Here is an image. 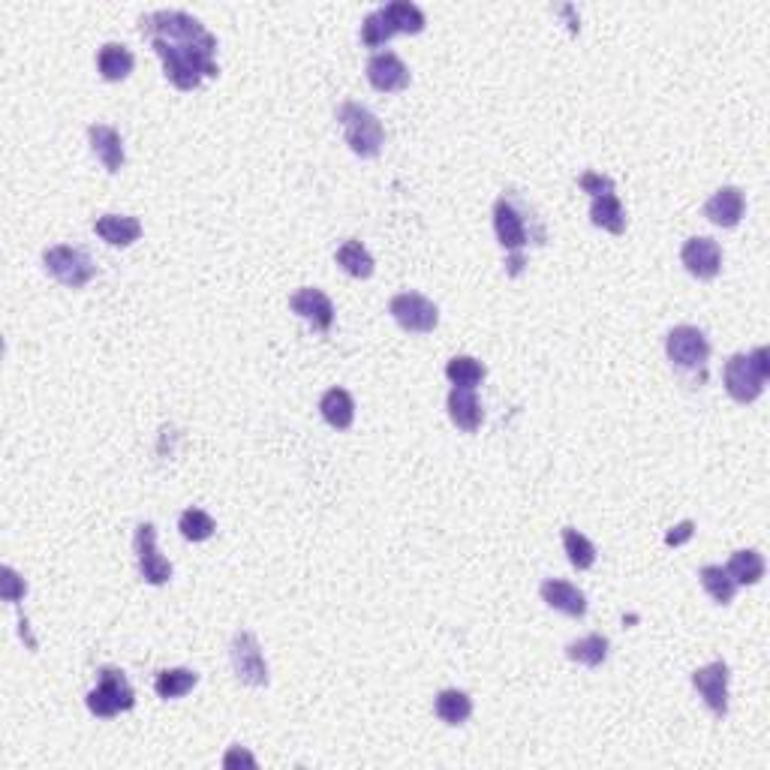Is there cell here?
<instances>
[{
  "instance_id": "cell-25",
  "label": "cell",
  "mask_w": 770,
  "mask_h": 770,
  "mask_svg": "<svg viewBox=\"0 0 770 770\" xmlns=\"http://www.w3.org/2000/svg\"><path fill=\"white\" fill-rule=\"evenodd\" d=\"M334 259H337V265L349 274V277H355V280H367L370 274H373V256L367 253V247L361 244V241H343L340 247H337V253H334Z\"/></svg>"
},
{
  "instance_id": "cell-21",
  "label": "cell",
  "mask_w": 770,
  "mask_h": 770,
  "mask_svg": "<svg viewBox=\"0 0 770 770\" xmlns=\"http://www.w3.org/2000/svg\"><path fill=\"white\" fill-rule=\"evenodd\" d=\"M97 67H100V76H103L106 82H124V79L133 73L136 58H133V52H130L127 46H121V43H106V46L100 49V55H97Z\"/></svg>"
},
{
  "instance_id": "cell-19",
  "label": "cell",
  "mask_w": 770,
  "mask_h": 770,
  "mask_svg": "<svg viewBox=\"0 0 770 770\" xmlns=\"http://www.w3.org/2000/svg\"><path fill=\"white\" fill-rule=\"evenodd\" d=\"M94 232L112 247H130L142 235V223L127 214H103L94 220Z\"/></svg>"
},
{
  "instance_id": "cell-26",
  "label": "cell",
  "mask_w": 770,
  "mask_h": 770,
  "mask_svg": "<svg viewBox=\"0 0 770 770\" xmlns=\"http://www.w3.org/2000/svg\"><path fill=\"white\" fill-rule=\"evenodd\" d=\"M434 710L446 725H461L473 716V698L461 689H443L434 701Z\"/></svg>"
},
{
  "instance_id": "cell-17",
  "label": "cell",
  "mask_w": 770,
  "mask_h": 770,
  "mask_svg": "<svg viewBox=\"0 0 770 770\" xmlns=\"http://www.w3.org/2000/svg\"><path fill=\"white\" fill-rule=\"evenodd\" d=\"M88 139H91V151L97 154V160L106 166V172H121L124 169V142H121V133L109 124H94L88 130Z\"/></svg>"
},
{
  "instance_id": "cell-18",
  "label": "cell",
  "mask_w": 770,
  "mask_h": 770,
  "mask_svg": "<svg viewBox=\"0 0 770 770\" xmlns=\"http://www.w3.org/2000/svg\"><path fill=\"white\" fill-rule=\"evenodd\" d=\"M449 419L455 422V428H461L467 434L482 428L485 413H482V404L476 398V389H461V385H455V389L449 392Z\"/></svg>"
},
{
  "instance_id": "cell-3",
  "label": "cell",
  "mask_w": 770,
  "mask_h": 770,
  "mask_svg": "<svg viewBox=\"0 0 770 770\" xmlns=\"http://www.w3.org/2000/svg\"><path fill=\"white\" fill-rule=\"evenodd\" d=\"M337 121L343 127V136H346V145L352 148V154H358L361 160L379 157V151L385 145V130L370 109H364L361 103H343L337 109Z\"/></svg>"
},
{
  "instance_id": "cell-12",
  "label": "cell",
  "mask_w": 770,
  "mask_h": 770,
  "mask_svg": "<svg viewBox=\"0 0 770 770\" xmlns=\"http://www.w3.org/2000/svg\"><path fill=\"white\" fill-rule=\"evenodd\" d=\"M680 262L686 265V271L698 280H713L722 268V247L707 238V235H695L683 244L680 250Z\"/></svg>"
},
{
  "instance_id": "cell-20",
  "label": "cell",
  "mask_w": 770,
  "mask_h": 770,
  "mask_svg": "<svg viewBox=\"0 0 770 770\" xmlns=\"http://www.w3.org/2000/svg\"><path fill=\"white\" fill-rule=\"evenodd\" d=\"M319 413H322V419L334 428V431H346V428H352V422H355V401H352V395L346 392V389H328L325 395H322V401H319Z\"/></svg>"
},
{
  "instance_id": "cell-5",
  "label": "cell",
  "mask_w": 770,
  "mask_h": 770,
  "mask_svg": "<svg viewBox=\"0 0 770 770\" xmlns=\"http://www.w3.org/2000/svg\"><path fill=\"white\" fill-rule=\"evenodd\" d=\"M494 232H497V241L509 250V274L518 277L521 274V265H524V256L521 250L530 244V229H527V220L524 214L518 211V205L506 196L497 199L494 205Z\"/></svg>"
},
{
  "instance_id": "cell-7",
  "label": "cell",
  "mask_w": 770,
  "mask_h": 770,
  "mask_svg": "<svg viewBox=\"0 0 770 770\" xmlns=\"http://www.w3.org/2000/svg\"><path fill=\"white\" fill-rule=\"evenodd\" d=\"M395 322L410 331V334H428L440 325V310L431 298H425L422 292H401L392 298L389 304Z\"/></svg>"
},
{
  "instance_id": "cell-27",
  "label": "cell",
  "mask_w": 770,
  "mask_h": 770,
  "mask_svg": "<svg viewBox=\"0 0 770 770\" xmlns=\"http://www.w3.org/2000/svg\"><path fill=\"white\" fill-rule=\"evenodd\" d=\"M196 683H199V674H196V671H190V668H166V671L157 674L154 692H157L163 701H169V698L187 695Z\"/></svg>"
},
{
  "instance_id": "cell-13",
  "label": "cell",
  "mask_w": 770,
  "mask_h": 770,
  "mask_svg": "<svg viewBox=\"0 0 770 770\" xmlns=\"http://www.w3.org/2000/svg\"><path fill=\"white\" fill-rule=\"evenodd\" d=\"M367 82L382 94H395L410 85V70L395 52H376L367 61Z\"/></svg>"
},
{
  "instance_id": "cell-14",
  "label": "cell",
  "mask_w": 770,
  "mask_h": 770,
  "mask_svg": "<svg viewBox=\"0 0 770 770\" xmlns=\"http://www.w3.org/2000/svg\"><path fill=\"white\" fill-rule=\"evenodd\" d=\"M292 313H298L301 319H307L316 331H328L334 325V304L322 289L304 286L289 298Z\"/></svg>"
},
{
  "instance_id": "cell-29",
  "label": "cell",
  "mask_w": 770,
  "mask_h": 770,
  "mask_svg": "<svg viewBox=\"0 0 770 770\" xmlns=\"http://www.w3.org/2000/svg\"><path fill=\"white\" fill-rule=\"evenodd\" d=\"M698 578H701V587L707 590V596H710L716 605H731V599H734V593H737V584L728 578L725 566H704V569L698 572Z\"/></svg>"
},
{
  "instance_id": "cell-15",
  "label": "cell",
  "mask_w": 770,
  "mask_h": 770,
  "mask_svg": "<svg viewBox=\"0 0 770 770\" xmlns=\"http://www.w3.org/2000/svg\"><path fill=\"white\" fill-rule=\"evenodd\" d=\"M743 211H746V199H743V193H740L737 187H719V190L707 199V205H704L707 220H710L713 226H722V229L737 226L740 217H743Z\"/></svg>"
},
{
  "instance_id": "cell-8",
  "label": "cell",
  "mask_w": 770,
  "mask_h": 770,
  "mask_svg": "<svg viewBox=\"0 0 770 770\" xmlns=\"http://www.w3.org/2000/svg\"><path fill=\"white\" fill-rule=\"evenodd\" d=\"M229 656H232V668H235V677L247 686H268V662L262 656V647L256 641L253 632H235L232 638V647H229Z\"/></svg>"
},
{
  "instance_id": "cell-16",
  "label": "cell",
  "mask_w": 770,
  "mask_h": 770,
  "mask_svg": "<svg viewBox=\"0 0 770 770\" xmlns=\"http://www.w3.org/2000/svg\"><path fill=\"white\" fill-rule=\"evenodd\" d=\"M539 593H542L545 605H551L554 611H560L566 617H584L587 614V596L569 581L548 578V581H542Z\"/></svg>"
},
{
  "instance_id": "cell-11",
  "label": "cell",
  "mask_w": 770,
  "mask_h": 770,
  "mask_svg": "<svg viewBox=\"0 0 770 770\" xmlns=\"http://www.w3.org/2000/svg\"><path fill=\"white\" fill-rule=\"evenodd\" d=\"M728 665L722 659L692 671V686L698 689V695L704 698V704L710 707L713 716L725 719L728 713Z\"/></svg>"
},
{
  "instance_id": "cell-32",
  "label": "cell",
  "mask_w": 770,
  "mask_h": 770,
  "mask_svg": "<svg viewBox=\"0 0 770 770\" xmlns=\"http://www.w3.org/2000/svg\"><path fill=\"white\" fill-rule=\"evenodd\" d=\"M485 364L470 358V355H458L446 364V376L452 379V385H461V389H476V385L485 379Z\"/></svg>"
},
{
  "instance_id": "cell-10",
  "label": "cell",
  "mask_w": 770,
  "mask_h": 770,
  "mask_svg": "<svg viewBox=\"0 0 770 770\" xmlns=\"http://www.w3.org/2000/svg\"><path fill=\"white\" fill-rule=\"evenodd\" d=\"M136 560H139V575L160 587L172 578V563L157 551V527L154 524H139L136 527Z\"/></svg>"
},
{
  "instance_id": "cell-1",
  "label": "cell",
  "mask_w": 770,
  "mask_h": 770,
  "mask_svg": "<svg viewBox=\"0 0 770 770\" xmlns=\"http://www.w3.org/2000/svg\"><path fill=\"white\" fill-rule=\"evenodd\" d=\"M142 34L151 37V49L160 55L166 79L178 91H196L205 76H217L214 61L217 40L193 16L181 10H160L142 19Z\"/></svg>"
},
{
  "instance_id": "cell-36",
  "label": "cell",
  "mask_w": 770,
  "mask_h": 770,
  "mask_svg": "<svg viewBox=\"0 0 770 770\" xmlns=\"http://www.w3.org/2000/svg\"><path fill=\"white\" fill-rule=\"evenodd\" d=\"M235 764H247V767H256V758H253L247 749H241V746H232V749L226 752V758H223V767H235Z\"/></svg>"
},
{
  "instance_id": "cell-9",
  "label": "cell",
  "mask_w": 770,
  "mask_h": 770,
  "mask_svg": "<svg viewBox=\"0 0 770 770\" xmlns=\"http://www.w3.org/2000/svg\"><path fill=\"white\" fill-rule=\"evenodd\" d=\"M665 352L668 358L683 367V370H695V367H704L707 355H710V343L704 337L701 328L695 325H677L668 331L665 337Z\"/></svg>"
},
{
  "instance_id": "cell-33",
  "label": "cell",
  "mask_w": 770,
  "mask_h": 770,
  "mask_svg": "<svg viewBox=\"0 0 770 770\" xmlns=\"http://www.w3.org/2000/svg\"><path fill=\"white\" fill-rule=\"evenodd\" d=\"M392 37H395V28H392L389 19H385L382 10H373V13L364 16V22H361V43L367 49H379V46L389 43Z\"/></svg>"
},
{
  "instance_id": "cell-31",
  "label": "cell",
  "mask_w": 770,
  "mask_h": 770,
  "mask_svg": "<svg viewBox=\"0 0 770 770\" xmlns=\"http://www.w3.org/2000/svg\"><path fill=\"white\" fill-rule=\"evenodd\" d=\"M563 548H566V554H569V563H572L578 572H584V569H590V566L596 563V545H593L584 533H578L575 527H566V530H563Z\"/></svg>"
},
{
  "instance_id": "cell-35",
  "label": "cell",
  "mask_w": 770,
  "mask_h": 770,
  "mask_svg": "<svg viewBox=\"0 0 770 770\" xmlns=\"http://www.w3.org/2000/svg\"><path fill=\"white\" fill-rule=\"evenodd\" d=\"M25 593H28L25 578H19V575H16V569L4 566V599H7V602H19Z\"/></svg>"
},
{
  "instance_id": "cell-23",
  "label": "cell",
  "mask_w": 770,
  "mask_h": 770,
  "mask_svg": "<svg viewBox=\"0 0 770 770\" xmlns=\"http://www.w3.org/2000/svg\"><path fill=\"white\" fill-rule=\"evenodd\" d=\"M725 572L737 587H752L764 578V557L752 548L749 551H734L731 560L725 563Z\"/></svg>"
},
{
  "instance_id": "cell-28",
  "label": "cell",
  "mask_w": 770,
  "mask_h": 770,
  "mask_svg": "<svg viewBox=\"0 0 770 770\" xmlns=\"http://www.w3.org/2000/svg\"><path fill=\"white\" fill-rule=\"evenodd\" d=\"M566 656L578 665L599 668L608 659V638L605 635H584V638H578L566 647Z\"/></svg>"
},
{
  "instance_id": "cell-2",
  "label": "cell",
  "mask_w": 770,
  "mask_h": 770,
  "mask_svg": "<svg viewBox=\"0 0 770 770\" xmlns=\"http://www.w3.org/2000/svg\"><path fill=\"white\" fill-rule=\"evenodd\" d=\"M767 376H770V361L764 346L752 349L749 355L737 352L725 361V392L737 404H752L761 398Z\"/></svg>"
},
{
  "instance_id": "cell-22",
  "label": "cell",
  "mask_w": 770,
  "mask_h": 770,
  "mask_svg": "<svg viewBox=\"0 0 770 770\" xmlns=\"http://www.w3.org/2000/svg\"><path fill=\"white\" fill-rule=\"evenodd\" d=\"M590 220H593V226H599V229H605L611 235H623L626 232V208H623V202L614 193H605V196L593 199Z\"/></svg>"
},
{
  "instance_id": "cell-37",
  "label": "cell",
  "mask_w": 770,
  "mask_h": 770,
  "mask_svg": "<svg viewBox=\"0 0 770 770\" xmlns=\"http://www.w3.org/2000/svg\"><path fill=\"white\" fill-rule=\"evenodd\" d=\"M692 533H695V524H692V521H683L680 527H674V533L665 536V542H668V545H683L686 539H692Z\"/></svg>"
},
{
  "instance_id": "cell-24",
  "label": "cell",
  "mask_w": 770,
  "mask_h": 770,
  "mask_svg": "<svg viewBox=\"0 0 770 770\" xmlns=\"http://www.w3.org/2000/svg\"><path fill=\"white\" fill-rule=\"evenodd\" d=\"M379 10L385 13V19L392 22L395 34H422L425 25H428L425 13L416 4H410V0H392V4H385Z\"/></svg>"
},
{
  "instance_id": "cell-6",
  "label": "cell",
  "mask_w": 770,
  "mask_h": 770,
  "mask_svg": "<svg viewBox=\"0 0 770 770\" xmlns=\"http://www.w3.org/2000/svg\"><path fill=\"white\" fill-rule=\"evenodd\" d=\"M43 262H46V271H49L58 283H64V286H70V289H82V286L91 283L94 274H97V268H94V262L88 259V253L79 250V247H67V244L49 247V250L43 253Z\"/></svg>"
},
{
  "instance_id": "cell-30",
  "label": "cell",
  "mask_w": 770,
  "mask_h": 770,
  "mask_svg": "<svg viewBox=\"0 0 770 770\" xmlns=\"http://www.w3.org/2000/svg\"><path fill=\"white\" fill-rule=\"evenodd\" d=\"M178 530L187 542H205L217 533V524L205 509H184L178 518Z\"/></svg>"
},
{
  "instance_id": "cell-34",
  "label": "cell",
  "mask_w": 770,
  "mask_h": 770,
  "mask_svg": "<svg viewBox=\"0 0 770 770\" xmlns=\"http://www.w3.org/2000/svg\"><path fill=\"white\" fill-rule=\"evenodd\" d=\"M578 187H581L584 193H590L593 199H596V196H605V193H614V181H611L608 175H599V172H584V175L578 178Z\"/></svg>"
},
{
  "instance_id": "cell-4",
  "label": "cell",
  "mask_w": 770,
  "mask_h": 770,
  "mask_svg": "<svg viewBox=\"0 0 770 770\" xmlns=\"http://www.w3.org/2000/svg\"><path fill=\"white\" fill-rule=\"evenodd\" d=\"M97 674H100V683H97V686L88 692V698H85L88 710H91L97 719H112V716H118V713H124V710H133L136 692H133L130 680L124 677V671L106 665V668H100Z\"/></svg>"
}]
</instances>
